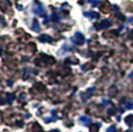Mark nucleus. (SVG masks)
<instances>
[{
	"mask_svg": "<svg viewBox=\"0 0 133 132\" xmlns=\"http://www.w3.org/2000/svg\"><path fill=\"white\" fill-rule=\"evenodd\" d=\"M86 42V38H85V36H83L81 32H75V34L73 35V37H72V43L74 45H82L83 43Z\"/></svg>",
	"mask_w": 133,
	"mask_h": 132,
	"instance_id": "f257e3e1",
	"label": "nucleus"
},
{
	"mask_svg": "<svg viewBox=\"0 0 133 132\" xmlns=\"http://www.w3.org/2000/svg\"><path fill=\"white\" fill-rule=\"evenodd\" d=\"M34 13L38 16H45V8L41 2H37L34 6Z\"/></svg>",
	"mask_w": 133,
	"mask_h": 132,
	"instance_id": "f03ea898",
	"label": "nucleus"
},
{
	"mask_svg": "<svg viewBox=\"0 0 133 132\" xmlns=\"http://www.w3.org/2000/svg\"><path fill=\"white\" fill-rule=\"evenodd\" d=\"M111 21H109V20H104V21L99 22V24H97L96 28L97 29H108L109 27H111Z\"/></svg>",
	"mask_w": 133,
	"mask_h": 132,
	"instance_id": "7ed1b4c3",
	"label": "nucleus"
},
{
	"mask_svg": "<svg viewBox=\"0 0 133 132\" xmlns=\"http://www.w3.org/2000/svg\"><path fill=\"white\" fill-rule=\"evenodd\" d=\"M79 122H80L81 124H83V125H90L91 124L90 117H87V116H81V117L79 118Z\"/></svg>",
	"mask_w": 133,
	"mask_h": 132,
	"instance_id": "20e7f679",
	"label": "nucleus"
},
{
	"mask_svg": "<svg viewBox=\"0 0 133 132\" xmlns=\"http://www.w3.org/2000/svg\"><path fill=\"white\" fill-rule=\"evenodd\" d=\"M94 89H95V88H94V87H91V88H89V89L87 90V92H86L85 94H82V101H87V100H88V98L90 97L91 95H93Z\"/></svg>",
	"mask_w": 133,
	"mask_h": 132,
	"instance_id": "39448f33",
	"label": "nucleus"
},
{
	"mask_svg": "<svg viewBox=\"0 0 133 132\" xmlns=\"http://www.w3.org/2000/svg\"><path fill=\"white\" fill-rule=\"evenodd\" d=\"M51 114H52V117H49V118L45 119V122H46V123H50V122L57 121V119H58V114H57V111H56V110H52V111H51Z\"/></svg>",
	"mask_w": 133,
	"mask_h": 132,
	"instance_id": "423d86ee",
	"label": "nucleus"
},
{
	"mask_svg": "<svg viewBox=\"0 0 133 132\" xmlns=\"http://www.w3.org/2000/svg\"><path fill=\"white\" fill-rule=\"evenodd\" d=\"M85 16L87 17H90V19H97L98 17V13H96V12H85Z\"/></svg>",
	"mask_w": 133,
	"mask_h": 132,
	"instance_id": "0eeeda50",
	"label": "nucleus"
},
{
	"mask_svg": "<svg viewBox=\"0 0 133 132\" xmlns=\"http://www.w3.org/2000/svg\"><path fill=\"white\" fill-rule=\"evenodd\" d=\"M31 29H32V30H35V31H41V27H39V23H38L37 20H32Z\"/></svg>",
	"mask_w": 133,
	"mask_h": 132,
	"instance_id": "6e6552de",
	"label": "nucleus"
},
{
	"mask_svg": "<svg viewBox=\"0 0 133 132\" xmlns=\"http://www.w3.org/2000/svg\"><path fill=\"white\" fill-rule=\"evenodd\" d=\"M38 39L41 41V42H51L52 38H51L50 36H48V35H42V36L38 37Z\"/></svg>",
	"mask_w": 133,
	"mask_h": 132,
	"instance_id": "1a4fd4ad",
	"label": "nucleus"
},
{
	"mask_svg": "<svg viewBox=\"0 0 133 132\" xmlns=\"http://www.w3.org/2000/svg\"><path fill=\"white\" fill-rule=\"evenodd\" d=\"M124 107L126 110H131V109H133V101H127V102H125Z\"/></svg>",
	"mask_w": 133,
	"mask_h": 132,
	"instance_id": "9d476101",
	"label": "nucleus"
},
{
	"mask_svg": "<svg viewBox=\"0 0 133 132\" xmlns=\"http://www.w3.org/2000/svg\"><path fill=\"white\" fill-rule=\"evenodd\" d=\"M99 126H101V124H98V123L93 124V126L90 128V132H97L99 130Z\"/></svg>",
	"mask_w": 133,
	"mask_h": 132,
	"instance_id": "9b49d317",
	"label": "nucleus"
},
{
	"mask_svg": "<svg viewBox=\"0 0 133 132\" xmlns=\"http://www.w3.org/2000/svg\"><path fill=\"white\" fill-rule=\"evenodd\" d=\"M107 132H118V130H117L116 126H110L108 130H107Z\"/></svg>",
	"mask_w": 133,
	"mask_h": 132,
	"instance_id": "f8f14e48",
	"label": "nucleus"
},
{
	"mask_svg": "<svg viewBox=\"0 0 133 132\" xmlns=\"http://www.w3.org/2000/svg\"><path fill=\"white\" fill-rule=\"evenodd\" d=\"M133 122V116H129V117H126V124L127 125H130Z\"/></svg>",
	"mask_w": 133,
	"mask_h": 132,
	"instance_id": "ddd939ff",
	"label": "nucleus"
},
{
	"mask_svg": "<svg viewBox=\"0 0 133 132\" xmlns=\"http://www.w3.org/2000/svg\"><path fill=\"white\" fill-rule=\"evenodd\" d=\"M130 78H133V72L131 73V74H130Z\"/></svg>",
	"mask_w": 133,
	"mask_h": 132,
	"instance_id": "4468645a",
	"label": "nucleus"
}]
</instances>
